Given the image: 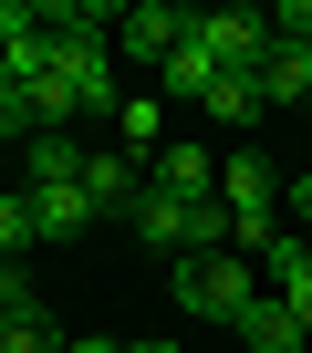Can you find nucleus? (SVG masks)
I'll list each match as a JSON object with an SVG mask.
<instances>
[{"mask_svg": "<svg viewBox=\"0 0 312 353\" xmlns=\"http://www.w3.org/2000/svg\"><path fill=\"white\" fill-rule=\"evenodd\" d=\"M229 343H240V353H312V332H302V322H291V301H271V291L229 322Z\"/></svg>", "mask_w": 312, "mask_h": 353, "instance_id": "obj_8", "label": "nucleus"}, {"mask_svg": "<svg viewBox=\"0 0 312 353\" xmlns=\"http://www.w3.org/2000/svg\"><path fill=\"white\" fill-rule=\"evenodd\" d=\"M84 198H94V219H135V198H146V166H135L125 145H84Z\"/></svg>", "mask_w": 312, "mask_h": 353, "instance_id": "obj_5", "label": "nucleus"}, {"mask_svg": "<svg viewBox=\"0 0 312 353\" xmlns=\"http://www.w3.org/2000/svg\"><path fill=\"white\" fill-rule=\"evenodd\" d=\"M63 353H125V343H104V332H73V343H63Z\"/></svg>", "mask_w": 312, "mask_h": 353, "instance_id": "obj_20", "label": "nucleus"}, {"mask_svg": "<svg viewBox=\"0 0 312 353\" xmlns=\"http://www.w3.org/2000/svg\"><path fill=\"white\" fill-rule=\"evenodd\" d=\"M146 188H156V198H177V208H208V198H219V145L167 135V145L146 156Z\"/></svg>", "mask_w": 312, "mask_h": 353, "instance_id": "obj_3", "label": "nucleus"}, {"mask_svg": "<svg viewBox=\"0 0 312 353\" xmlns=\"http://www.w3.org/2000/svg\"><path fill=\"white\" fill-rule=\"evenodd\" d=\"M21 166H32V188H84V145L73 135H21Z\"/></svg>", "mask_w": 312, "mask_h": 353, "instance_id": "obj_13", "label": "nucleus"}, {"mask_svg": "<svg viewBox=\"0 0 312 353\" xmlns=\"http://www.w3.org/2000/svg\"><path fill=\"white\" fill-rule=\"evenodd\" d=\"M177 312H198V322H240L250 301H260V260L250 250H208V260H177Z\"/></svg>", "mask_w": 312, "mask_h": 353, "instance_id": "obj_2", "label": "nucleus"}, {"mask_svg": "<svg viewBox=\"0 0 312 353\" xmlns=\"http://www.w3.org/2000/svg\"><path fill=\"white\" fill-rule=\"evenodd\" d=\"M260 291H271V301H291V322L312 332V239H291V229H281V239L260 250Z\"/></svg>", "mask_w": 312, "mask_h": 353, "instance_id": "obj_6", "label": "nucleus"}, {"mask_svg": "<svg viewBox=\"0 0 312 353\" xmlns=\"http://www.w3.org/2000/svg\"><path fill=\"white\" fill-rule=\"evenodd\" d=\"M260 104H271V114H291V104H312V63H302L291 42H271V52H260Z\"/></svg>", "mask_w": 312, "mask_h": 353, "instance_id": "obj_12", "label": "nucleus"}, {"mask_svg": "<svg viewBox=\"0 0 312 353\" xmlns=\"http://www.w3.org/2000/svg\"><path fill=\"white\" fill-rule=\"evenodd\" d=\"M281 198H291V219L312 229V176H291V188H281Z\"/></svg>", "mask_w": 312, "mask_h": 353, "instance_id": "obj_19", "label": "nucleus"}, {"mask_svg": "<svg viewBox=\"0 0 312 353\" xmlns=\"http://www.w3.org/2000/svg\"><path fill=\"white\" fill-rule=\"evenodd\" d=\"M271 42H291V52L312 63V0H281V11H271Z\"/></svg>", "mask_w": 312, "mask_h": 353, "instance_id": "obj_17", "label": "nucleus"}, {"mask_svg": "<svg viewBox=\"0 0 312 353\" xmlns=\"http://www.w3.org/2000/svg\"><path fill=\"white\" fill-rule=\"evenodd\" d=\"M198 114H219V125H240V135H250V125H271V104H260V73H219Z\"/></svg>", "mask_w": 312, "mask_h": 353, "instance_id": "obj_14", "label": "nucleus"}, {"mask_svg": "<svg viewBox=\"0 0 312 353\" xmlns=\"http://www.w3.org/2000/svg\"><path fill=\"white\" fill-rule=\"evenodd\" d=\"M125 229H135V239H146V250H156V260H188V208H177V198H156V188H146V198H135V219H125Z\"/></svg>", "mask_w": 312, "mask_h": 353, "instance_id": "obj_11", "label": "nucleus"}, {"mask_svg": "<svg viewBox=\"0 0 312 353\" xmlns=\"http://www.w3.org/2000/svg\"><path fill=\"white\" fill-rule=\"evenodd\" d=\"M115 145H125L135 166H146L156 145H167V94H156V83H135V94L115 104Z\"/></svg>", "mask_w": 312, "mask_h": 353, "instance_id": "obj_10", "label": "nucleus"}, {"mask_svg": "<svg viewBox=\"0 0 312 353\" xmlns=\"http://www.w3.org/2000/svg\"><path fill=\"white\" fill-rule=\"evenodd\" d=\"M0 353H63L42 312H0Z\"/></svg>", "mask_w": 312, "mask_h": 353, "instance_id": "obj_16", "label": "nucleus"}, {"mask_svg": "<svg viewBox=\"0 0 312 353\" xmlns=\"http://www.w3.org/2000/svg\"><path fill=\"white\" fill-rule=\"evenodd\" d=\"M219 208H229V229H240L250 260L281 239V176H271L260 145H229V156H219Z\"/></svg>", "mask_w": 312, "mask_h": 353, "instance_id": "obj_1", "label": "nucleus"}, {"mask_svg": "<svg viewBox=\"0 0 312 353\" xmlns=\"http://www.w3.org/2000/svg\"><path fill=\"white\" fill-rule=\"evenodd\" d=\"M21 135H32V114H21V94H11V83H0V145H21Z\"/></svg>", "mask_w": 312, "mask_h": 353, "instance_id": "obj_18", "label": "nucleus"}, {"mask_svg": "<svg viewBox=\"0 0 312 353\" xmlns=\"http://www.w3.org/2000/svg\"><path fill=\"white\" fill-rule=\"evenodd\" d=\"M63 94H73V114H115V104H125L115 42H104V32H73V42H63Z\"/></svg>", "mask_w": 312, "mask_h": 353, "instance_id": "obj_4", "label": "nucleus"}, {"mask_svg": "<svg viewBox=\"0 0 312 353\" xmlns=\"http://www.w3.org/2000/svg\"><path fill=\"white\" fill-rule=\"evenodd\" d=\"M208 83H219V52L198 42V11H188V42L156 63V94H177V104H208Z\"/></svg>", "mask_w": 312, "mask_h": 353, "instance_id": "obj_9", "label": "nucleus"}, {"mask_svg": "<svg viewBox=\"0 0 312 353\" xmlns=\"http://www.w3.org/2000/svg\"><path fill=\"white\" fill-rule=\"evenodd\" d=\"M32 229H42V239H84V229H94V198H84V188H32Z\"/></svg>", "mask_w": 312, "mask_h": 353, "instance_id": "obj_15", "label": "nucleus"}, {"mask_svg": "<svg viewBox=\"0 0 312 353\" xmlns=\"http://www.w3.org/2000/svg\"><path fill=\"white\" fill-rule=\"evenodd\" d=\"M125 353H177V343H125Z\"/></svg>", "mask_w": 312, "mask_h": 353, "instance_id": "obj_21", "label": "nucleus"}, {"mask_svg": "<svg viewBox=\"0 0 312 353\" xmlns=\"http://www.w3.org/2000/svg\"><path fill=\"white\" fill-rule=\"evenodd\" d=\"M115 42H125L135 63H167V52L188 42V11H167V0H135V11H115Z\"/></svg>", "mask_w": 312, "mask_h": 353, "instance_id": "obj_7", "label": "nucleus"}]
</instances>
